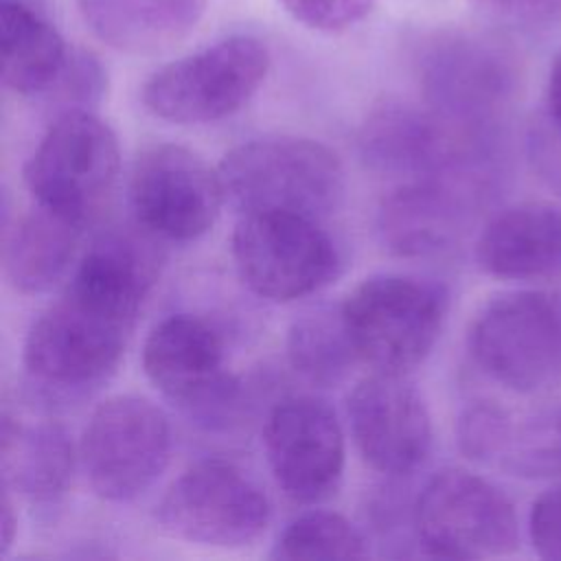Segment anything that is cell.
<instances>
[{
    "label": "cell",
    "instance_id": "cell-1",
    "mask_svg": "<svg viewBox=\"0 0 561 561\" xmlns=\"http://www.w3.org/2000/svg\"><path fill=\"white\" fill-rule=\"evenodd\" d=\"M158 267L160 254L147 237L101 234L64 294L26 333L22 364L31 381L50 392H81L105 381L125 353Z\"/></svg>",
    "mask_w": 561,
    "mask_h": 561
},
{
    "label": "cell",
    "instance_id": "cell-20",
    "mask_svg": "<svg viewBox=\"0 0 561 561\" xmlns=\"http://www.w3.org/2000/svg\"><path fill=\"white\" fill-rule=\"evenodd\" d=\"M59 31L22 0H0V64L2 83L22 96L57 88L70 66Z\"/></svg>",
    "mask_w": 561,
    "mask_h": 561
},
{
    "label": "cell",
    "instance_id": "cell-13",
    "mask_svg": "<svg viewBox=\"0 0 561 561\" xmlns=\"http://www.w3.org/2000/svg\"><path fill=\"white\" fill-rule=\"evenodd\" d=\"M419 77L432 112L473 134H486L515 90L511 59L497 46L458 33L425 48Z\"/></svg>",
    "mask_w": 561,
    "mask_h": 561
},
{
    "label": "cell",
    "instance_id": "cell-23",
    "mask_svg": "<svg viewBox=\"0 0 561 561\" xmlns=\"http://www.w3.org/2000/svg\"><path fill=\"white\" fill-rule=\"evenodd\" d=\"M287 359L313 386L342 383L359 362L344 327L342 307H320L296 318L287 331Z\"/></svg>",
    "mask_w": 561,
    "mask_h": 561
},
{
    "label": "cell",
    "instance_id": "cell-8",
    "mask_svg": "<svg viewBox=\"0 0 561 561\" xmlns=\"http://www.w3.org/2000/svg\"><path fill=\"white\" fill-rule=\"evenodd\" d=\"M169 456V419L138 394H114L101 401L79 440L85 478L107 502H131L147 493L167 469Z\"/></svg>",
    "mask_w": 561,
    "mask_h": 561
},
{
    "label": "cell",
    "instance_id": "cell-5",
    "mask_svg": "<svg viewBox=\"0 0 561 561\" xmlns=\"http://www.w3.org/2000/svg\"><path fill=\"white\" fill-rule=\"evenodd\" d=\"M357 359L405 375L432 353L447 313V291L425 278L375 274L340 302Z\"/></svg>",
    "mask_w": 561,
    "mask_h": 561
},
{
    "label": "cell",
    "instance_id": "cell-4",
    "mask_svg": "<svg viewBox=\"0 0 561 561\" xmlns=\"http://www.w3.org/2000/svg\"><path fill=\"white\" fill-rule=\"evenodd\" d=\"M118 171L112 127L85 107H68L26 160L24 182L37 206L85 230L110 199Z\"/></svg>",
    "mask_w": 561,
    "mask_h": 561
},
{
    "label": "cell",
    "instance_id": "cell-10",
    "mask_svg": "<svg viewBox=\"0 0 561 561\" xmlns=\"http://www.w3.org/2000/svg\"><path fill=\"white\" fill-rule=\"evenodd\" d=\"M147 379L195 423L226 427L239 408L241 383L226 366L219 333L197 316L160 320L142 346Z\"/></svg>",
    "mask_w": 561,
    "mask_h": 561
},
{
    "label": "cell",
    "instance_id": "cell-14",
    "mask_svg": "<svg viewBox=\"0 0 561 561\" xmlns=\"http://www.w3.org/2000/svg\"><path fill=\"white\" fill-rule=\"evenodd\" d=\"M263 447L278 489L296 504L331 497L344 473L346 445L335 412L316 397H289L272 408Z\"/></svg>",
    "mask_w": 561,
    "mask_h": 561
},
{
    "label": "cell",
    "instance_id": "cell-15",
    "mask_svg": "<svg viewBox=\"0 0 561 561\" xmlns=\"http://www.w3.org/2000/svg\"><path fill=\"white\" fill-rule=\"evenodd\" d=\"M355 445L368 467L386 476L414 473L432 449V419L405 375L373 370L348 394Z\"/></svg>",
    "mask_w": 561,
    "mask_h": 561
},
{
    "label": "cell",
    "instance_id": "cell-21",
    "mask_svg": "<svg viewBox=\"0 0 561 561\" xmlns=\"http://www.w3.org/2000/svg\"><path fill=\"white\" fill-rule=\"evenodd\" d=\"M208 0H77L92 33L125 53H153L182 39Z\"/></svg>",
    "mask_w": 561,
    "mask_h": 561
},
{
    "label": "cell",
    "instance_id": "cell-28",
    "mask_svg": "<svg viewBox=\"0 0 561 561\" xmlns=\"http://www.w3.org/2000/svg\"><path fill=\"white\" fill-rule=\"evenodd\" d=\"M546 123L550 127L548 140L552 153L561 167V53L552 59L546 79Z\"/></svg>",
    "mask_w": 561,
    "mask_h": 561
},
{
    "label": "cell",
    "instance_id": "cell-18",
    "mask_svg": "<svg viewBox=\"0 0 561 561\" xmlns=\"http://www.w3.org/2000/svg\"><path fill=\"white\" fill-rule=\"evenodd\" d=\"M476 263L502 280L561 276V206L522 202L497 213L476 241Z\"/></svg>",
    "mask_w": 561,
    "mask_h": 561
},
{
    "label": "cell",
    "instance_id": "cell-12",
    "mask_svg": "<svg viewBox=\"0 0 561 561\" xmlns=\"http://www.w3.org/2000/svg\"><path fill=\"white\" fill-rule=\"evenodd\" d=\"M129 199L138 224L151 237L186 243L215 226L226 193L219 171L199 153L162 142L138 153Z\"/></svg>",
    "mask_w": 561,
    "mask_h": 561
},
{
    "label": "cell",
    "instance_id": "cell-17",
    "mask_svg": "<svg viewBox=\"0 0 561 561\" xmlns=\"http://www.w3.org/2000/svg\"><path fill=\"white\" fill-rule=\"evenodd\" d=\"M467 178H421L397 186L377 210L381 243L399 256H427L449 248L478 195Z\"/></svg>",
    "mask_w": 561,
    "mask_h": 561
},
{
    "label": "cell",
    "instance_id": "cell-6",
    "mask_svg": "<svg viewBox=\"0 0 561 561\" xmlns=\"http://www.w3.org/2000/svg\"><path fill=\"white\" fill-rule=\"evenodd\" d=\"M267 70L261 39L230 35L156 70L142 85V105L175 125L221 121L254 96Z\"/></svg>",
    "mask_w": 561,
    "mask_h": 561
},
{
    "label": "cell",
    "instance_id": "cell-2",
    "mask_svg": "<svg viewBox=\"0 0 561 561\" xmlns=\"http://www.w3.org/2000/svg\"><path fill=\"white\" fill-rule=\"evenodd\" d=\"M237 210H283L322 219L344 197V169L333 149L302 136H263L232 147L217 167Z\"/></svg>",
    "mask_w": 561,
    "mask_h": 561
},
{
    "label": "cell",
    "instance_id": "cell-19",
    "mask_svg": "<svg viewBox=\"0 0 561 561\" xmlns=\"http://www.w3.org/2000/svg\"><path fill=\"white\" fill-rule=\"evenodd\" d=\"M75 471L68 430L53 419H22L4 408L0 421L2 489L31 502L59 500Z\"/></svg>",
    "mask_w": 561,
    "mask_h": 561
},
{
    "label": "cell",
    "instance_id": "cell-27",
    "mask_svg": "<svg viewBox=\"0 0 561 561\" xmlns=\"http://www.w3.org/2000/svg\"><path fill=\"white\" fill-rule=\"evenodd\" d=\"M493 13L530 26L561 24V0H478Z\"/></svg>",
    "mask_w": 561,
    "mask_h": 561
},
{
    "label": "cell",
    "instance_id": "cell-3",
    "mask_svg": "<svg viewBox=\"0 0 561 561\" xmlns=\"http://www.w3.org/2000/svg\"><path fill=\"white\" fill-rule=\"evenodd\" d=\"M467 348L497 386L526 397L561 383V298L541 289L493 296L471 320Z\"/></svg>",
    "mask_w": 561,
    "mask_h": 561
},
{
    "label": "cell",
    "instance_id": "cell-22",
    "mask_svg": "<svg viewBox=\"0 0 561 561\" xmlns=\"http://www.w3.org/2000/svg\"><path fill=\"white\" fill-rule=\"evenodd\" d=\"M83 228L37 206L4 228V276L20 294L55 287L70 270Z\"/></svg>",
    "mask_w": 561,
    "mask_h": 561
},
{
    "label": "cell",
    "instance_id": "cell-25",
    "mask_svg": "<svg viewBox=\"0 0 561 561\" xmlns=\"http://www.w3.org/2000/svg\"><path fill=\"white\" fill-rule=\"evenodd\" d=\"M302 26L320 33H340L362 22L373 0H278Z\"/></svg>",
    "mask_w": 561,
    "mask_h": 561
},
{
    "label": "cell",
    "instance_id": "cell-26",
    "mask_svg": "<svg viewBox=\"0 0 561 561\" xmlns=\"http://www.w3.org/2000/svg\"><path fill=\"white\" fill-rule=\"evenodd\" d=\"M528 539L537 557L561 559V482L539 493L530 504Z\"/></svg>",
    "mask_w": 561,
    "mask_h": 561
},
{
    "label": "cell",
    "instance_id": "cell-24",
    "mask_svg": "<svg viewBox=\"0 0 561 561\" xmlns=\"http://www.w3.org/2000/svg\"><path fill=\"white\" fill-rule=\"evenodd\" d=\"M368 541L362 530L340 513L309 511L291 519L278 535L272 557L298 559H364Z\"/></svg>",
    "mask_w": 561,
    "mask_h": 561
},
{
    "label": "cell",
    "instance_id": "cell-7",
    "mask_svg": "<svg viewBox=\"0 0 561 561\" xmlns=\"http://www.w3.org/2000/svg\"><path fill=\"white\" fill-rule=\"evenodd\" d=\"M414 530L427 557L489 559L511 554L519 522L511 497L480 473L436 471L414 502Z\"/></svg>",
    "mask_w": 561,
    "mask_h": 561
},
{
    "label": "cell",
    "instance_id": "cell-11",
    "mask_svg": "<svg viewBox=\"0 0 561 561\" xmlns=\"http://www.w3.org/2000/svg\"><path fill=\"white\" fill-rule=\"evenodd\" d=\"M156 522L173 539L208 548H243L270 522V502L237 465L202 460L182 471L158 502Z\"/></svg>",
    "mask_w": 561,
    "mask_h": 561
},
{
    "label": "cell",
    "instance_id": "cell-16",
    "mask_svg": "<svg viewBox=\"0 0 561 561\" xmlns=\"http://www.w3.org/2000/svg\"><path fill=\"white\" fill-rule=\"evenodd\" d=\"M460 451L522 480L561 478V401L508 408L471 403L458 419Z\"/></svg>",
    "mask_w": 561,
    "mask_h": 561
},
{
    "label": "cell",
    "instance_id": "cell-29",
    "mask_svg": "<svg viewBox=\"0 0 561 561\" xmlns=\"http://www.w3.org/2000/svg\"><path fill=\"white\" fill-rule=\"evenodd\" d=\"M18 533V515L13 508V500H11V491L2 489V504H0V548L2 554L9 552V548L13 546Z\"/></svg>",
    "mask_w": 561,
    "mask_h": 561
},
{
    "label": "cell",
    "instance_id": "cell-9",
    "mask_svg": "<svg viewBox=\"0 0 561 561\" xmlns=\"http://www.w3.org/2000/svg\"><path fill=\"white\" fill-rule=\"evenodd\" d=\"M318 221L283 210L243 213L232 230V259L241 280L274 302L305 298L329 285L340 254Z\"/></svg>",
    "mask_w": 561,
    "mask_h": 561
}]
</instances>
